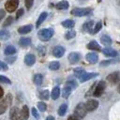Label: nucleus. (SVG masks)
<instances>
[{
	"label": "nucleus",
	"instance_id": "nucleus-1",
	"mask_svg": "<svg viewBox=\"0 0 120 120\" xmlns=\"http://www.w3.org/2000/svg\"><path fill=\"white\" fill-rule=\"evenodd\" d=\"M54 35V30L52 28H43L38 32V37L41 41H49Z\"/></svg>",
	"mask_w": 120,
	"mask_h": 120
},
{
	"label": "nucleus",
	"instance_id": "nucleus-2",
	"mask_svg": "<svg viewBox=\"0 0 120 120\" xmlns=\"http://www.w3.org/2000/svg\"><path fill=\"white\" fill-rule=\"evenodd\" d=\"M71 15L76 17H83L88 16L92 13V8H75L70 11Z\"/></svg>",
	"mask_w": 120,
	"mask_h": 120
},
{
	"label": "nucleus",
	"instance_id": "nucleus-3",
	"mask_svg": "<svg viewBox=\"0 0 120 120\" xmlns=\"http://www.w3.org/2000/svg\"><path fill=\"white\" fill-rule=\"evenodd\" d=\"M11 102H12L11 94H8L4 98L1 99V101H0V114H3L6 112V110L11 104Z\"/></svg>",
	"mask_w": 120,
	"mask_h": 120
},
{
	"label": "nucleus",
	"instance_id": "nucleus-4",
	"mask_svg": "<svg viewBox=\"0 0 120 120\" xmlns=\"http://www.w3.org/2000/svg\"><path fill=\"white\" fill-rule=\"evenodd\" d=\"M86 112H87V110H86V107H85V103H82V102L78 103V105L74 109V113L77 116V118L78 117L79 118L84 117Z\"/></svg>",
	"mask_w": 120,
	"mask_h": 120
},
{
	"label": "nucleus",
	"instance_id": "nucleus-5",
	"mask_svg": "<svg viewBox=\"0 0 120 120\" xmlns=\"http://www.w3.org/2000/svg\"><path fill=\"white\" fill-rule=\"evenodd\" d=\"M19 6V0H7L5 3V8L8 12H14Z\"/></svg>",
	"mask_w": 120,
	"mask_h": 120
},
{
	"label": "nucleus",
	"instance_id": "nucleus-6",
	"mask_svg": "<svg viewBox=\"0 0 120 120\" xmlns=\"http://www.w3.org/2000/svg\"><path fill=\"white\" fill-rule=\"evenodd\" d=\"M105 88H106V83H105V82H104V81L98 82V84L96 85V88H95L94 92H93V96H94V97H100V96L103 94Z\"/></svg>",
	"mask_w": 120,
	"mask_h": 120
},
{
	"label": "nucleus",
	"instance_id": "nucleus-7",
	"mask_svg": "<svg viewBox=\"0 0 120 120\" xmlns=\"http://www.w3.org/2000/svg\"><path fill=\"white\" fill-rule=\"evenodd\" d=\"M107 81L112 84H116L120 82V71H114L107 76Z\"/></svg>",
	"mask_w": 120,
	"mask_h": 120
},
{
	"label": "nucleus",
	"instance_id": "nucleus-8",
	"mask_svg": "<svg viewBox=\"0 0 120 120\" xmlns=\"http://www.w3.org/2000/svg\"><path fill=\"white\" fill-rule=\"evenodd\" d=\"M9 117L11 120H23L21 111L17 107H12L9 112Z\"/></svg>",
	"mask_w": 120,
	"mask_h": 120
},
{
	"label": "nucleus",
	"instance_id": "nucleus-9",
	"mask_svg": "<svg viewBox=\"0 0 120 120\" xmlns=\"http://www.w3.org/2000/svg\"><path fill=\"white\" fill-rule=\"evenodd\" d=\"M81 54L77 52H72L68 54V62L71 64V65H74V64H77L80 60H81Z\"/></svg>",
	"mask_w": 120,
	"mask_h": 120
},
{
	"label": "nucleus",
	"instance_id": "nucleus-10",
	"mask_svg": "<svg viewBox=\"0 0 120 120\" xmlns=\"http://www.w3.org/2000/svg\"><path fill=\"white\" fill-rule=\"evenodd\" d=\"M98 101L97 99H89L86 101L85 103V107H86V110L87 112H93L95 111L98 107Z\"/></svg>",
	"mask_w": 120,
	"mask_h": 120
},
{
	"label": "nucleus",
	"instance_id": "nucleus-11",
	"mask_svg": "<svg viewBox=\"0 0 120 120\" xmlns=\"http://www.w3.org/2000/svg\"><path fill=\"white\" fill-rule=\"evenodd\" d=\"M98 74L96 73V72H84L81 77H79V80L81 82H86L90 79H93L95 77H97Z\"/></svg>",
	"mask_w": 120,
	"mask_h": 120
},
{
	"label": "nucleus",
	"instance_id": "nucleus-12",
	"mask_svg": "<svg viewBox=\"0 0 120 120\" xmlns=\"http://www.w3.org/2000/svg\"><path fill=\"white\" fill-rule=\"evenodd\" d=\"M64 53H65V48H64L63 46H60V45L55 46V47L53 48V50H52V54H53V56H55L56 58L62 57V56L64 55Z\"/></svg>",
	"mask_w": 120,
	"mask_h": 120
},
{
	"label": "nucleus",
	"instance_id": "nucleus-13",
	"mask_svg": "<svg viewBox=\"0 0 120 120\" xmlns=\"http://www.w3.org/2000/svg\"><path fill=\"white\" fill-rule=\"evenodd\" d=\"M94 22L93 21H87L83 23L82 26V32H86V33H92L94 29Z\"/></svg>",
	"mask_w": 120,
	"mask_h": 120
},
{
	"label": "nucleus",
	"instance_id": "nucleus-14",
	"mask_svg": "<svg viewBox=\"0 0 120 120\" xmlns=\"http://www.w3.org/2000/svg\"><path fill=\"white\" fill-rule=\"evenodd\" d=\"M85 59L90 64H96L98 60V55L96 52H89L85 55Z\"/></svg>",
	"mask_w": 120,
	"mask_h": 120
},
{
	"label": "nucleus",
	"instance_id": "nucleus-15",
	"mask_svg": "<svg viewBox=\"0 0 120 120\" xmlns=\"http://www.w3.org/2000/svg\"><path fill=\"white\" fill-rule=\"evenodd\" d=\"M86 47H87V49L92 50V51H96V52H100V51H102L100 45H99L96 40H92V41H90V42L87 44Z\"/></svg>",
	"mask_w": 120,
	"mask_h": 120
},
{
	"label": "nucleus",
	"instance_id": "nucleus-16",
	"mask_svg": "<svg viewBox=\"0 0 120 120\" xmlns=\"http://www.w3.org/2000/svg\"><path fill=\"white\" fill-rule=\"evenodd\" d=\"M33 29V25L32 24H26V25H23V26H21L18 28V33L21 34V35H25V34H28L32 31Z\"/></svg>",
	"mask_w": 120,
	"mask_h": 120
},
{
	"label": "nucleus",
	"instance_id": "nucleus-17",
	"mask_svg": "<svg viewBox=\"0 0 120 120\" xmlns=\"http://www.w3.org/2000/svg\"><path fill=\"white\" fill-rule=\"evenodd\" d=\"M24 63L27 66H33L36 63V56L32 53H28L24 56Z\"/></svg>",
	"mask_w": 120,
	"mask_h": 120
},
{
	"label": "nucleus",
	"instance_id": "nucleus-18",
	"mask_svg": "<svg viewBox=\"0 0 120 120\" xmlns=\"http://www.w3.org/2000/svg\"><path fill=\"white\" fill-rule=\"evenodd\" d=\"M31 42H32V40H31V38H28V37H22V38H21L19 39V45H20L21 47H22V48L28 47V46L31 44Z\"/></svg>",
	"mask_w": 120,
	"mask_h": 120
},
{
	"label": "nucleus",
	"instance_id": "nucleus-19",
	"mask_svg": "<svg viewBox=\"0 0 120 120\" xmlns=\"http://www.w3.org/2000/svg\"><path fill=\"white\" fill-rule=\"evenodd\" d=\"M69 7V3L67 1V0H63V1H60L58 2L57 4H55V8L59 10H65V9H68Z\"/></svg>",
	"mask_w": 120,
	"mask_h": 120
},
{
	"label": "nucleus",
	"instance_id": "nucleus-20",
	"mask_svg": "<svg viewBox=\"0 0 120 120\" xmlns=\"http://www.w3.org/2000/svg\"><path fill=\"white\" fill-rule=\"evenodd\" d=\"M102 52L106 56H110V57H115L117 55V52L114 49H112V48H104L102 50Z\"/></svg>",
	"mask_w": 120,
	"mask_h": 120
},
{
	"label": "nucleus",
	"instance_id": "nucleus-21",
	"mask_svg": "<svg viewBox=\"0 0 120 120\" xmlns=\"http://www.w3.org/2000/svg\"><path fill=\"white\" fill-rule=\"evenodd\" d=\"M61 24H62V26H64L65 28H69V29H71V28L74 27L75 22H74L73 20H71V19H68V20L63 21V22H61Z\"/></svg>",
	"mask_w": 120,
	"mask_h": 120
},
{
	"label": "nucleus",
	"instance_id": "nucleus-22",
	"mask_svg": "<svg viewBox=\"0 0 120 120\" xmlns=\"http://www.w3.org/2000/svg\"><path fill=\"white\" fill-rule=\"evenodd\" d=\"M33 82H34V83L36 85L40 86L42 84V82H43V76H42V74H39V73L35 74V76L33 78Z\"/></svg>",
	"mask_w": 120,
	"mask_h": 120
},
{
	"label": "nucleus",
	"instance_id": "nucleus-23",
	"mask_svg": "<svg viewBox=\"0 0 120 120\" xmlns=\"http://www.w3.org/2000/svg\"><path fill=\"white\" fill-rule=\"evenodd\" d=\"M47 16H48V13L47 12H42L40 15H39V17H38V21H37V23H36V26L37 27H39L41 24H42V22H45V20L47 19Z\"/></svg>",
	"mask_w": 120,
	"mask_h": 120
},
{
	"label": "nucleus",
	"instance_id": "nucleus-24",
	"mask_svg": "<svg viewBox=\"0 0 120 120\" xmlns=\"http://www.w3.org/2000/svg\"><path fill=\"white\" fill-rule=\"evenodd\" d=\"M15 52H16V48H15L14 46H12V45L7 46V47L5 48V50H4V53H5L6 55H8V56H10V55L14 54Z\"/></svg>",
	"mask_w": 120,
	"mask_h": 120
},
{
	"label": "nucleus",
	"instance_id": "nucleus-25",
	"mask_svg": "<svg viewBox=\"0 0 120 120\" xmlns=\"http://www.w3.org/2000/svg\"><path fill=\"white\" fill-rule=\"evenodd\" d=\"M60 96V87L59 86H55L52 88V93H51V97L53 100H56Z\"/></svg>",
	"mask_w": 120,
	"mask_h": 120
},
{
	"label": "nucleus",
	"instance_id": "nucleus-26",
	"mask_svg": "<svg viewBox=\"0 0 120 120\" xmlns=\"http://www.w3.org/2000/svg\"><path fill=\"white\" fill-rule=\"evenodd\" d=\"M71 91H72V88L66 85V86L63 88V90H62V97H63L64 98H68L70 96Z\"/></svg>",
	"mask_w": 120,
	"mask_h": 120
},
{
	"label": "nucleus",
	"instance_id": "nucleus-27",
	"mask_svg": "<svg viewBox=\"0 0 120 120\" xmlns=\"http://www.w3.org/2000/svg\"><path fill=\"white\" fill-rule=\"evenodd\" d=\"M100 41H101V43L104 44V45H111L112 42V38H111L109 36H107V35H103V36H101V38H100Z\"/></svg>",
	"mask_w": 120,
	"mask_h": 120
},
{
	"label": "nucleus",
	"instance_id": "nucleus-28",
	"mask_svg": "<svg viewBox=\"0 0 120 120\" xmlns=\"http://www.w3.org/2000/svg\"><path fill=\"white\" fill-rule=\"evenodd\" d=\"M21 113H22V116L23 120L28 119V117H29V110H28V107L26 105L22 106V108L21 110Z\"/></svg>",
	"mask_w": 120,
	"mask_h": 120
},
{
	"label": "nucleus",
	"instance_id": "nucleus-29",
	"mask_svg": "<svg viewBox=\"0 0 120 120\" xmlns=\"http://www.w3.org/2000/svg\"><path fill=\"white\" fill-rule=\"evenodd\" d=\"M75 36H76V31H75V30H72V29L68 30V31L65 33V38H66L67 40L72 39L73 38H75Z\"/></svg>",
	"mask_w": 120,
	"mask_h": 120
},
{
	"label": "nucleus",
	"instance_id": "nucleus-30",
	"mask_svg": "<svg viewBox=\"0 0 120 120\" xmlns=\"http://www.w3.org/2000/svg\"><path fill=\"white\" fill-rule=\"evenodd\" d=\"M67 110H68V105H67L66 103H63V104L60 105V107L58 108L57 112H58V114H59L60 116H64V115L66 114V112H67Z\"/></svg>",
	"mask_w": 120,
	"mask_h": 120
},
{
	"label": "nucleus",
	"instance_id": "nucleus-31",
	"mask_svg": "<svg viewBox=\"0 0 120 120\" xmlns=\"http://www.w3.org/2000/svg\"><path fill=\"white\" fill-rule=\"evenodd\" d=\"M49 68L51 70H58L60 68V63L58 61H53L49 64Z\"/></svg>",
	"mask_w": 120,
	"mask_h": 120
},
{
	"label": "nucleus",
	"instance_id": "nucleus-32",
	"mask_svg": "<svg viewBox=\"0 0 120 120\" xmlns=\"http://www.w3.org/2000/svg\"><path fill=\"white\" fill-rule=\"evenodd\" d=\"M49 96H50V94H49V91H48L47 89L41 90V91L39 92V98H41V99L47 100V99L49 98Z\"/></svg>",
	"mask_w": 120,
	"mask_h": 120
},
{
	"label": "nucleus",
	"instance_id": "nucleus-33",
	"mask_svg": "<svg viewBox=\"0 0 120 120\" xmlns=\"http://www.w3.org/2000/svg\"><path fill=\"white\" fill-rule=\"evenodd\" d=\"M9 38H10V33L8 31H7V30H1L0 31V38L1 39L6 40V39H8Z\"/></svg>",
	"mask_w": 120,
	"mask_h": 120
},
{
	"label": "nucleus",
	"instance_id": "nucleus-34",
	"mask_svg": "<svg viewBox=\"0 0 120 120\" xmlns=\"http://www.w3.org/2000/svg\"><path fill=\"white\" fill-rule=\"evenodd\" d=\"M119 61H120V59H115V60H112V59H111V60H104V61H102V62L100 63V67L108 66V65H110V64L117 63V62H119Z\"/></svg>",
	"mask_w": 120,
	"mask_h": 120
},
{
	"label": "nucleus",
	"instance_id": "nucleus-35",
	"mask_svg": "<svg viewBox=\"0 0 120 120\" xmlns=\"http://www.w3.org/2000/svg\"><path fill=\"white\" fill-rule=\"evenodd\" d=\"M85 72V70L82 68H76L75 69H74V74H75V76L76 77H81L83 73Z\"/></svg>",
	"mask_w": 120,
	"mask_h": 120
},
{
	"label": "nucleus",
	"instance_id": "nucleus-36",
	"mask_svg": "<svg viewBox=\"0 0 120 120\" xmlns=\"http://www.w3.org/2000/svg\"><path fill=\"white\" fill-rule=\"evenodd\" d=\"M101 27H102V23H101V22H97V24L95 25L94 29H93L92 34H97V33L101 29Z\"/></svg>",
	"mask_w": 120,
	"mask_h": 120
},
{
	"label": "nucleus",
	"instance_id": "nucleus-37",
	"mask_svg": "<svg viewBox=\"0 0 120 120\" xmlns=\"http://www.w3.org/2000/svg\"><path fill=\"white\" fill-rule=\"evenodd\" d=\"M38 110L40 112H44L47 109V105L45 104V102L40 101V102H38Z\"/></svg>",
	"mask_w": 120,
	"mask_h": 120
},
{
	"label": "nucleus",
	"instance_id": "nucleus-38",
	"mask_svg": "<svg viewBox=\"0 0 120 120\" xmlns=\"http://www.w3.org/2000/svg\"><path fill=\"white\" fill-rule=\"evenodd\" d=\"M12 22H13V17H11V16L8 17V19H6V21L3 23V27H7V26L10 25L12 23Z\"/></svg>",
	"mask_w": 120,
	"mask_h": 120
},
{
	"label": "nucleus",
	"instance_id": "nucleus-39",
	"mask_svg": "<svg viewBox=\"0 0 120 120\" xmlns=\"http://www.w3.org/2000/svg\"><path fill=\"white\" fill-rule=\"evenodd\" d=\"M0 82H3V83H8V84H11V81L7 78L6 76H3V75H0Z\"/></svg>",
	"mask_w": 120,
	"mask_h": 120
},
{
	"label": "nucleus",
	"instance_id": "nucleus-40",
	"mask_svg": "<svg viewBox=\"0 0 120 120\" xmlns=\"http://www.w3.org/2000/svg\"><path fill=\"white\" fill-rule=\"evenodd\" d=\"M31 112H32V115H33L36 119H39V118H40V115H39V113L38 112V111H37L36 108H32V109H31Z\"/></svg>",
	"mask_w": 120,
	"mask_h": 120
},
{
	"label": "nucleus",
	"instance_id": "nucleus-41",
	"mask_svg": "<svg viewBox=\"0 0 120 120\" xmlns=\"http://www.w3.org/2000/svg\"><path fill=\"white\" fill-rule=\"evenodd\" d=\"M67 86H69L73 89V88H76L78 86V84L76 83L75 81H68V82H67Z\"/></svg>",
	"mask_w": 120,
	"mask_h": 120
},
{
	"label": "nucleus",
	"instance_id": "nucleus-42",
	"mask_svg": "<svg viewBox=\"0 0 120 120\" xmlns=\"http://www.w3.org/2000/svg\"><path fill=\"white\" fill-rule=\"evenodd\" d=\"M24 3H25V7H26V8H27V9H30V8H32L33 4H34V0H25Z\"/></svg>",
	"mask_w": 120,
	"mask_h": 120
},
{
	"label": "nucleus",
	"instance_id": "nucleus-43",
	"mask_svg": "<svg viewBox=\"0 0 120 120\" xmlns=\"http://www.w3.org/2000/svg\"><path fill=\"white\" fill-rule=\"evenodd\" d=\"M8 65L5 63V62H3V61H0V70L1 71H6V70H8Z\"/></svg>",
	"mask_w": 120,
	"mask_h": 120
},
{
	"label": "nucleus",
	"instance_id": "nucleus-44",
	"mask_svg": "<svg viewBox=\"0 0 120 120\" xmlns=\"http://www.w3.org/2000/svg\"><path fill=\"white\" fill-rule=\"evenodd\" d=\"M5 60H6V62L8 63V64H12V63L16 60V56H7Z\"/></svg>",
	"mask_w": 120,
	"mask_h": 120
},
{
	"label": "nucleus",
	"instance_id": "nucleus-45",
	"mask_svg": "<svg viewBox=\"0 0 120 120\" xmlns=\"http://www.w3.org/2000/svg\"><path fill=\"white\" fill-rule=\"evenodd\" d=\"M23 12H24V10H23L22 8L18 9V10H17V12H16V19H19L20 17H22V14H23Z\"/></svg>",
	"mask_w": 120,
	"mask_h": 120
},
{
	"label": "nucleus",
	"instance_id": "nucleus-46",
	"mask_svg": "<svg viewBox=\"0 0 120 120\" xmlns=\"http://www.w3.org/2000/svg\"><path fill=\"white\" fill-rule=\"evenodd\" d=\"M5 15H6V11H5L4 9L0 8V22L3 20V18L5 17Z\"/></svg>",
	"mask_w": 120,
	"mask_h": 120
},
{
	"label": "nucleus",
	"instance_id": "nucleus-47",
	"mask_svg": "<svg viewBox=\"0 0 120 120\" xmlns=\"http://www.w3.org/2000/svg\"><path fill=\"white\" fill-rule=\"evenodd\" d=\"M3 96H4V90H3V88L0 86V100L2 99Z\"/></svg>",
	"mask_w": 120,
	"mask_h": 120
},
{
	"label": "nucleus",
	"instance_id": "nucleus-48",
	"mask_svg": "<svg viewBox=\"0 0 120 120\" xmlns=\"http://www.w3.org/2000/svg\"><path fill=\"white\" fill-rule=\"evenodd\" d=\"M68 120H79V119H78L77 117H75V116H72V115H71V116H69V117L68 118Z\"/></svg>",
	"mask_w": 120,
	"mask_h": 120
},
{
	"label": "nucleus",
	"instance_id": "nucleus-49",
	"mask_svg": "<svg viewBox=\"0 0 120 120\" xmlns=\"http://www.w3.org/2000/svg\"><path fill=\"white\" fill-rule=\"evenodd\" d=\"M46 120H54V117L52 116V115H50V116H48V117L46 118Z\"/></svg>",
	"mask_w": 120,
	"mask_h": 120
},
{
	"label": "nucleus",
	"instance_id": "nucleus-50",
	"mask_svg": "<svg viewBox=\"0 0 120 120\" xmlns=\"http://www.w3.org/2000/svg\"><path fill=\"white\" fill-rule=\"evenodd\" d=\"M117 92L120 93V82L118 83V86H117Z\"/></svg>",
	"mask_w": 120,
	"mask_h": 120
},
{
	"label": "nucleus",
	"instance_id": "nucleus-51",
	"mask_svg": "<svg viewBox=\"0 0 120 120\" xmlns=\"http://www.w3.org/2000/svg\"><path fill=\"white\" fill-rule=\"evenodd\" d=\"M117 4H118V5H120V0H117Z\"/></svg>",
	"mask_w": 120,
	"mask_h": 120
},
{
	"label": "nucleus",
	"instance_id": "nucleus-52",
	"mask_svg": "<svg viewBox=\"0 0 120 120\" xmlns=\"http://www.w3.org/2000/svg\"><path fill=\"white\" fill-rule=\"evenodd\" d=\"M97 1H98V3H100V2H101V0H97Z\"/></svg>",
	"mask_w": 120,
	"mask_h": 120
},
{
	"label": "nucleus",
	"instance_id": "nucleus-53",
	"mask_svg": "<svg viewBox=\"0 0 120 120\" xmlns=\"http://www.w3.org/2000/svg\"><path fill=\"white\" fill-rule=\"evenodd\" d=\"M79 1H81V2H82V1H87V0H79Z\"/></svg>",
	"mask_w": 120,
	"mask_h": 120
},
{
	"label": "nucleus",
	"instance_id": "nucleus-54",
	"mask_svg": "<svg viewBox=\"0 0 120 120\" xmlns=\"http://www.w3.org/2000/svg\"><path fill=\"white\" fill-rule=\"evenodd\" d=\"M0 1H1V0H0Z\"/></svg>",
	"mask_w": 120,
	"mask_h": 120
}]
</instances>
